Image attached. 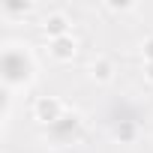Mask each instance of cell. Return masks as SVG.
<instances>
[{"label": "cell", "mask_w": 153, "mask_h": 153, "mask_svg": "<svg viewBox=\"0 0 153 153\" xmlns=\"http://www.w3.org/2000/svg\"><path fill=\"white\" fill-rule=\"evenodd\" d=\"M33 117H36L39 123H45V126H57V123L66 117V105H63V99H57V96H39V99L33 102Z\"/></svg>", "instance_id": "6da1fadb"}, {"label": "cell", "mask_w": 153, "mask_h": 153, "mask_svg": "<svg viewBox=\"0 0 153 153\" xmlns=\"http://www.w3.org/2000/svg\"><path fill=\"white\" fill-rule=\"evenodd\" d=\"M48 54L60 63H69L75 54H78V42H75V36H60V39H48Z\"/></svg>", "instance_id": "7a4b0ae2"}, {"label": "cell", "mask_w": 153, "mask_h": 153, "mask_svg": "<svg viewBox=\"0 0 153 153\" xmlns=\"http://www.w3.org/2000/svg\"><path fill=\"white\" fill-rule=\"evenodd\" d=\"M42 33L48 36V39H60V36H69V18L63 15V12H48L45 18H42Z\"/></svg>", "instance_id": "3957f363"}, {"label": "cell", "mask_w": 153, "mask_h": 153, "mask_svg": "<svg viewBox=\"0 0 153 153\" xmlns=\"http://www.w3.org/2000/svg\"><path fill=\"white\" fill-rule=\"evenodd\" d=\"M90 78H93L96 84H108V81L114 78V63H111L108 57H96V60L90 63Z\"/></svg>", "instance_id": "277c9868"}, {"label": "cell", "mask_w": 153, "mask_h": 153, "mask_svg": "<svg viewBox=\"0 0 153 153\" xmlns=\"http://www.w3.org/2000/svg\"><path fill=\"white\" fill-rule=\"evenodd\" d=\"M135 135H138V129H135V123H129V120H123V123H117V126H114V138H117V141H123V144L135 141Z\"/></svg>", "instance_id": "5b68a950"}, {"label": "cell", "mask_w": 153, "mask_h": 153, "mask_svg": "<svg viewBox=\"0 0 153 153\" xmlns=\"http://www.w3.org/2000/svg\"><path fill=\"white\" fill-rule=\"evenodd\" d=\"M33 9V3H6L3 6V12L6 15H15V12H30Z\"/></svg>", "instance_id": "8992f818"}, {"label": "cell", "mask_w": 153, "mask_h": 153, "mask_svg": "<svg viewBox=\"0 0 153 153\" xmlns=\"http://www.w3.org/2000/svg\"><path fill=\"white\" fill-rule=\"evenodd\" d=\"M141 57H144V63L153 60V36H147V39L141 42Z\"/></svg>", "instance_id": "52a82bcc"}, {"label": "cell", "mask_w": 153, "mask_h": 153, "mask_svg": "<svg viewBox=\"0 0 153 153\" xmlns=\"http://www.w3.org/2000/svg\"><path fill=\"white\" fill-rule=\"evenodd\" d=\"M144 78L153 84V60H150V63H144Z\"/></svg>", "instance_id": "ba28073f"}, {"label": "cell", "mask_w": 153, "mask_h": 153, "mask_svg": "<svg viewBox=\"0 0 153 153\" xmlns=\"http://www.w3.org/2000/svg\"><path fill=\"white\" fill-rule=\"evenodd\" d=\"M108 9H114V12H123V9H132V3H108Z\"/></svg>", "instance_id": "9c48e42d"}]
</instances>
